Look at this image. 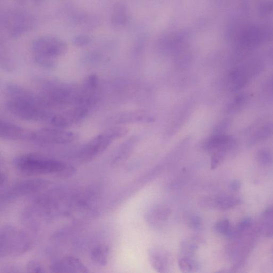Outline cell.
Segmentation results:
<instances>
[{"mask_svg": "<svg viewBox=\"0 0 273 273\" xmlns=\"http://www.w3.org/2000/svg\"><path fill=\"white\" fill-rule=\"evenodd\" d=\"M6 107L14 116L32 122L49 121L52 110L48 107L38 94L16 84H9L5 90Z\"/></svg>", "mask_w": 273, "mask_h": 273, "instance_id": "6da1fadb", "label": "cell"}, {"mask_svg": "<svg viewBox=\"0 0 273 273\" xmlns=\"http://www.w3.org/2000/svg\"><path fill=\"white\" fill-rule=\"evenodd\" d=\"M19 172L32 175H54L68 178L74 174L75 168L62 160L36 154H24L14 160Z\"/></svg>", "mask_w": 273, "mask_h": 273, "instance_id": "7a4b0ae2", "label": "cell"}, {"mask_svg": "<svg viewBox=\"0 0 273 273\" xmlns=\"http://www.w3.org/2000/svg\"><path fill=\"white\" fill-rule=\"evenodd\" d=\"M129 129L122 126H116L94 136L80 148L76 158L82 162H88L103 154L114 141L123 138Z\"/></svg>", "mask_w": 273, "mask_h": 273, "instance_id": "3957f363", "label": "cell"}, {"mask_svg": "<svg viewBox=\"0 0 273 273\" xmlns=\"http://www.w3.org/2000/svg\"><path fill=\"white\" fill-rule=\"evenodd\" d=\"M33 246L30 238L22 230L10 224L0 232V254L2 256H18L25 254Z\"/></svg>", "mask_w": 273, "mask_h": 273, "instance_id": "277c9868", "label": "cell"}, {"mask_svg": "<svg viewBox=\"0 0 273 273\" xmlns=\"http://www.w3.org/2000/svg\"><path fill=\"white\" fill-rule=\"evenodd\" d=\"M78 140V135L62 128L44 129L31 131L28 141L42 144H66Z\"/></svg>", "mask_w": 273, "mask_h": 273, "instance_id": "5b68a950", "label": "cell"}, {"mask_svg": "<svg viewBox=\"0 0 273 273\" xmlns=\"http://www.w3.org/2000/svg\"><path fill=\"white\" fill-rule=\"evenodd\" d=\"M49 181L44 179H29L16 182L2 196V202H6L20 197L34 194L49 186Z\"/></svg>", "mask_w": 273, "mask_h": 273, "instance_id": "8992f818", "label": "cell"}, {"mask_svg": "<svg viewBox=\"0 0 273 273\" xmlns=\"http://www.w3.org/2000/svg\"><path fill=\"white\" fill-rule=\"evenodd\" d=\"M92 108L86 106H77L54 114L50 120L52 126L65 128L82 121L89 114Z\"/></svg>", "mask_w": 273, "mask_h": 273, "instance_id": "52a82bcc", "label": "cell"}, {"mask_svg": "<svg viewBox=\"0 0 273 273\" xmlns=\"http://www.w3.org/2000/svg\"><path fill=\"white\" fill-rule=\"evenodd\" d=\"M236 146V140L232 136L223 133H216L207 139L204 147L205 150L210 154L219 152L226 155Z\"/></svg>", "mask_w": 273, "mask_h": 273, "instance_id": "ba28073f", "label": "cell"}, {"mask_svg": "<svg viewBox=\"0 0 273 273\" xmlns=\"http://www.w3.org/2000/svg\"><path fill=\"white\" fill-rule=\"evenodd\" d=\"M67 48L64 43L56 40H43L34 46L35 56L56 60L66 53Z\"/></svg>", "mask_w": 273, "mask_h": 273, "instance_id": "9c48e42d", "label": "cell"}, {"mask_svg": "<svg viewBox=\"0 0 273 273\" xmlns=\"http://www.w3.org/2000/svg\"><path fill=\"white\" fill-rule=\"evenodd\" d=\"M240 198L228 195L203 197L199 200L200 206L210 210H226L242 204Z\"/></svg>", "mask_w": 273, "mask_h": 273, "instance_id": "30bf717a", "label": "cell"}, {"mask_svg": "<svg viewBox=\"0 0 273 273\" xmlns=\"http://www.w3.org/2000/svg\"><path fill=\"white\" fill-rule=\"evenodd\" d=\"M50 270L54 272L86 273L89 270L85 264L74 256H66L56 260L50 266Z\"/></svg>", "mask_w": 273, "mask_h": 273, "instance_id": "8fae6325", "label": "cell"}, {"mask_svg": "<svg viewBox=\"0 0 273 273\" xmlns=\"http://www.w3.org/2000/svg\"><path fill=\"white\" fill-rule=\"evenodd\" d=\"M148 258L152 266L157 272H170L172 260L170 254L168 252L162 248H151L148 251Z\"/></svg>", "mask_w": 273, "mask_h": 273, "instance_id": "7c38bea8", "label": "cell"}, {"mask_svg": "<svg viewBox=\"0 0 273 273\" xmlns=\"http://www.w3.org/2000/svg\"><path fill=\"white\" fill-rule=\"evenodd\" d=\"M30 132L20 126L5 120H2L0 124L1 138L12 140H28Z\"/></svg>", "mask_w": 273, "mask_h": 273, "instance_id": "4fadbf2b", "label": "cell"}, {"mask_svg": "<svg viewBox=\"0 0 273 273\" xmlns=\"http://www.w3.org/2000/svg\"><path fill=\"white\" fill-rule=\"evenodd\" d=\"M118 124L134 122H152L154 118L148 112L140 110L125 112L118 115L114 119Z\"/></svg>", "mask_w": 273, "mask_h": 273, "instance_id": "5bb4252c", "label": "cell"}, {"mask_svg": "<svg viewBox=\"0 0 273 273\" xmlns=\"http://www.w3.org/2000/svg\"><path fill=\"white\" fill-rule=\"evenodd\" d=\"M250 78V72L246 68H236L232 70L228 77L229 82L232 90L238 91L242 89Z\"/></svg>", "mask_w": 273, "mask_h": 273, "instance_id": "9a60e30c", "label": "cell"}, {"mask_svg": "<svg viewBox=\"0 0 273 273\" xmlns=\"http://www.w3.org/2000/svg\"><path fill=\"white\" fill-rule=\"evenodd\" d=\"M110 248L106 244L95 246L91 251L90 259L96 264L100 266H106L108 263Z\"/></svg>", "mask_w": 273, "mask_h": 273, "instance_id": "2e32d148", "label": "cell"}, {"mask_svg": "<svg viewBox=\"0 0 273 273\" xmlns=\"http://www.w3.org/2000/svg\"><path fill=\"white\" fill-rule=\"evenodd\" d=\"M273 134V124L270 123L264 125L256 131L248 140V146H253L256 144L270 138Z\"/></svg>", "mask_w": 273, "mask_h": 273, "instance_id": "e0dca14e", "label": "cell"}, {"mask_svg": "<svg viewBox=\"0 0 273 273\" xmlns=\"http://www.w3.org/2000/svg\"><path fill=\"white\" fill-rule=\"evenodd\" d=\"M178 266L183 272H196L200 268L196 258H190L179 256Z\"/></svg>", "mask_w": 273, "mask_h": 273, "instance_id": "ac0fdd59", "label": "cell"}, {"mask_svg": "<svg viewBox=\"0 0 273 273\" xmlns=\"http://www.w3.org/2000/svg\"><path fill=\"white\" fill-rule=\"evenodd\" d=\"M170 214V210L165 207H159L152 210L148 216V220L152 222H159L164 220Z\"/></svg>", "mask_w": 273, "mask_h": 273, "instance_id": "d6986e66", "label": "cell"}, {"mask_svg": "<svg viewBox=\"0 0 273 273\" xmlns=\"http://www.w3.org/2000/svg\"><path fill=\"white\" fill-rule=\"evenodd\" d=\"M256 159L262 166H270L273 164V154L266 149L260 150L256 154Z\"/></svg>", "mask_w": 273, "mask_h": 273, "instance_id": "ffe728a7", "label": "cell"}, {"mask_svg": "<svg viewBox=\"0 0 273 273\" xmlns=\"http://www.w3.org/2000/svg\"><path fill=\"white\" fill-rule=\"evenodd\" d=\"M230 222L228 219L222 220L215 224L214 230L218 234L224 236H227L232 229Z\"/></svg>", "mask_w": 273, "mask_h": 273, "instance_id": "44dd1931", "label": "cell"}, {"mask_svg": "<svg viewBox=\"0 0 273 273\" xmlns=\"http://www.w3.org/2000/svg\"><path fill=\"white\" fill-rule=\"evenodd\" d=\"M248 96L246 94H240L236 96L232 102L229 106V110L232 112L238 110L242 108L248 100Z\"/></svg>", "mask_w": 273, "mask_h": 273, "instance_id": "7402d4cb", "label": "cell"}, {"mask_svg": "<svg viewBox=\"0 0 273 273\" xmlns=\"http://www.w3.org/2000/svg\"><path fill=\"white\" fill-rule=\"evenodd\" d=\"M35 61L40 66L45 68L52 69L57 66L56 60L35 56Z\"/></svg>", "mask_w": 273, "mask_h": 273, "instance_id": "603a6c76", "label": "cell"}, {"mask_svg": "<svg viewBox=\"0 0 273 273\" xmlns=\"http://www.w3.org/2000/svg\"><path fill=\"white\" fill-rule=\"evenodd\" d=\"M26 270L29 272L42 273L46 272L42 264L34 260H30L28 263Z\"/></svg>", "mask_w": 273, "mask_h": 273, "instance_id": "cb8c5ba5", "label": "cell"}, {"mask_svg": "<svg viewBox=\"0 0 273 273\" xmlns=\"http://www.w3.org/2000/svg\"><path fill=\"white\" fill-rule=\"evenodd\" d=\"M252 224V219L251 218H246L240 220L238 224L236 229L242 234L243 232L248 230Z\"/></svg>", "mask_w": 273, "mask_h": 273, "instance_id": "d4e9b609", "label": "cell"}, {"mask_svg": "<svg viewBox=\"0 0 273 273\" xmlns=\"http://www.w3.org/2000/svg\"><path fill=\"white\" fill-rule=\"evenodd\" d=\"M226 154L222 152H216L212 154L211 158V168L214 170L223 162Z\"/></svg>", "mask_w": 273, "mask_h": 273, "instance_id": "484cf974", "label": "cell"}, {"mask_svg": "<svg viewBox=\"0 0 273 273\" xmlns=\"http://www.w3.org/2000/svg\"><path fill=\"white\" fill-rule=\"evenodd\" d=\"M190 227L194 230H198L202 227V220L199 216H192L188 222Z\"/></svg>", "mask_w": 273, "mask_h": 273, "instance_id": "4316f807", "label": "cell"}, {"mask_svg": "<svg viewBox=\"0 0 273 273\" xmlns=\"http://www.w3.org/2000/svg\"><path fill=\"white\" fill-rule=\"evenodd\" d=\"M242 187V184L238 180H234L232 181L230 186V188L234 191H238Z\"/></svg>", "mask_w": 273, "mask_h": 273, "instance_id": "83f0119b", "label": "cell"}, {"mask_svg": "<svg viewBox=\"0 0 273 273\" xmlns=\"http://www.w3.org/2000/svg\"><path fill=\"white\" fill-rule=\"evenodd\" d=\"M7 178L5 174L2 173L1 174V178H0V186H1V188H2L3 186H4V184L6 182Z\"/></svg>", "mask_w": 273, "mask_h": 273, "instance_id": "f1b7e54d", "label": "cell"}, {"mask_svg": "<svg viewBox=\"0 0 273 273\" xmlns=\"http://www.w3.org/2000/svg\"><path fill=\"white\" fill-rule=\"evenodd\" d=\"M264 215L270 216L273 214V206L268 208L267 210L264 211Z\"/></svg>", "mask_w": 273, "mask_h": 273, "instance_id": "f546056e", "label": "cell"}, {"mask_svg": "<svg viewBox=\"0 0 273 273\" xmlns=\"http://www.w3.org/2000/svg\"><path fill=\"white\" fill-rule=\"evenodd\" d=\"M272 88H273V78H272Z\"/></svg>", "mask_w": 273, "mask_h": 273, "instance_id": "4dcf8cb0", "label": "cell"}, {"mask_svg": "<svg viewBox=\"0 0 273 273\" xmlns=\"http://www.w3.org/2000/svg\"><path fill=\"white\" fill-rule=\"evenodd\" d=\"M272 251H273V248H272Z\"/></svg>", "mask_w": 273, "mask_h": 273, "instance_id": "1f68e13d", "label": "cell"}]
</instances>
